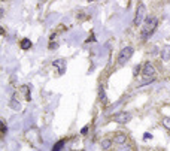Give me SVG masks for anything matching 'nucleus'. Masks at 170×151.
<instances>
[{"mask_svg":"<svg viewBox=\"0 0 170 151\" xmlns=\"http://www.w3.org/2000/svg\"><path fill=\"white\" fill-rule=\"evenodd\" d=\"M55 48H57V43H55V42L49 43V50H55Z\"/></svg>","mask_w":170,"mask_h":151,"instance_id":"obj_20","label":"nucleus"},{"mask_svg":"<svg viewBox=\"0 0 170 151\" xmlns=\"http://www.w3.org/2000/svg\"><path fill=\"white\" fill-rule=\"evenodd\" d=\"M112 120L118 124H127L128 121L131 120V114L130 112H125V111H119L117 114L112 115Z\"/></svg>","mask_w":170,"mask_h":151,"instance_id":"obj_5","label":"nucleus"},{"mask_svg":"<svg viewBox=\"0 0 170 151\" xmlns=\"http://www.w3.org/2000/svg\"><path fill=\"white\" fill-rule=\"evenodd\" d=\"M6 132H8V127L5 124V121H2V135H5Z\"/></svg>","mask_w":170,"mask_h":151,"instance_id":"obj_17","label":"nucleus"},{"mask_svg":"<svg viewBox=\"0 0 170 151\" xmlns=\"http://www.w3.org/2000/svg\"><path fill=\"white\" fill-rule=\"evenodd\" d=\"M52 66H54L55 69H57V70H58L60 75H63V73L66 72V60H63V59L54 60V61H52Z\"/></svg>","mask_w":170,"mask_h":151,"instance_id":"obj_6","label":"nucleus"},{"mask_svg":"<svg viewBox=\"0 0 170 151\" xmlns=\"http://www.w3.org/2000/svg\"><path fill=\"white\" fill-rule=\"evenodd\" d=\"M19 45H21V48H23V50H30V48H32V41H30V39H27V38H24V39H21Z\"/></svg>","mask_w":170,"mask_h":151,"instance_id":"obj_9","label":"nucleus"},{"mask_svg":"<svg viewBox=\"0 0 170 151\" xmlns=\"http://www.w3.org/2000/svg\"><path fill=\"white\" fill-rule=\"evenodd\" d=\"M21 91L24 93L26 100L30 102V99H32V94H30V87H28V85H23V87H21Z\"/></svg>","mask_w":170,"mask_h":151,"instance_id":"obj_10","label":"nucleus"},{"mask_svg":"<svg viewBox=\"0 0 170 151\" xmlns=\"http://www.w3.org/2000/svg\"><path fill=\"white\" fill-rule=\"evenodd\" d=\"M79 151H85V150H79Z\"/></svg>","mask_w":170,"mask_h":151,"instance_id":"obj_22","label":"nucleus"},{"mask_svg":"<svg viewBox=\"0 0 170 151\" xmlns=\"http://www.w3.org/2000/svg\"><path fill=\"white\" fill-rule=\"evenodd\" d=\"M146 17V6L143 3H139L136 9V15H134V20H133V25H142V21Z\"/></svg>","mask_w":170,"mask_h":151,"instance_id":"obj_4","label":"nucleus"},{"mask_svg":"<svg viewBox=\"0 0 170 151\" xmlns=\"http://www.w3.org/2000/svg\"><path fill=\"white\" fill-rule=\"evenodd\" d=\"M133 54H134V48H133V47H130V45L124 47V48L118 52V66H124L128 60L133 57Z\"/></svg>","mask_w":170,"mask_h":151,"instance_id":"obj_3","label":"nucleus"},{"mask_svg":"<svg viewBox=\"0 0 170 151\" xmlns=\"http://www.w3.org/2000/svg\"><path fill=\"white\" fill-rule=\"evenodd\" d=\"M64 145H66V141H64V139H61V141H58L57 144H54L52 151H61L63 148H64Z\"/></svg>","mask_w":170,"mask_h":151,"instance_id":"obj_11","label":"nucleus"},{"mask_svg":"<svg viewBox=\"0 0 170 151\" xmlns=\"http://www.w3.org/2000/svg\"><path fill=\"white\" fill-rule=\"evenodd\" d=\"M157 27H158V18L157 17L146 18V20H145V24L142 25V32H140L142 41H148L154 34V32L157 30Z\"/></svg>","mask_w":170,"mask_h":151,"instance_id":"obj_1","label":"nucleus"},{"mask_svg":"<svg viewBox=\"0 0 170 151\" xmlns=\"http://www.w3.org/2000/svg\"><path fill=\"white\" fill-rule=\"evenodd\" d=\"M155 67H154L152 63H149V61H146L143 66H142V85L148 84V82H152L154 79H155Z\"/></svg>","mask_w":170,"mask_h":151,"instance_id":"obj_2","label":"nucleus"},{"mask_svg":"<svg viewBox=\"0 0 170 151\" xmlns=\"http://www.w3.org/2000/svg\"><path fill=\"white\" fill-rule=\"evenodd\" d=\"M88 129H90V126H88V124H87V126H84L82 129H81V133H82V135H87V133H88Z\"/></svg>","mask_w":170,"mask_h":151,"instance_id":"obj_18","label":"nucleus"},{"mask_svg":"<svg viewBox=\"0 0 170 151\" xmlns=\"http://www.w3.org/2000/svg\"><path fill=\"white\" fill-rule=\"evenodd\" d=\"M100 99H102V100H106V96H104V90H103V88H100Z\"/></svg>","mask_w":170,"mask_h":151,"instance_id":"obj_19","label":"nucleus"},{"mask_svg":"<svg viewBox=\"0 0 170 151\" xmlns=\"http://www.w3.org/2000/svg\"><path fill=\"white\" fill-rule=\"evenodd\" d=\"M139 73H142V66H140V64H137V66L134 67V72H133V75L136 76V75H139Z\"/></svg>","mask_w":170,"mask_h":151,"instance_id":"obj_15","label":"nucleus"},{"mask_svg":"<svg viewBox=\"0 0 170 151\" xmlns=\"http://www.w3.org/2000/svg\"><path fill=\"white\" fill-rule=\"evenodd\" d=\"M161 123H163V126L166 127L167 130H170V117H163Z\"/></svg>","mask_w":170,"mask_h":151,"instance_id":"obj_14","label":"nucleus"},{"mask_svg":"<svg viewBox=\"0 0 170 151\" xmlns=\"http://www.w3.org/2000/svg\"><path fill=\"white\" fill-rule=\"evenodd\" d=\"M9 108L15 109V111H19V109H21V103L17 100V97H12V99L9 100Z\"/></svg>","mask_w":170,"mask_h":151,"instance_id":"obj_8","label":"nucleus"},{"mask_svg":"<svg viewBox=\"0 0 170 151\" xmlns=\"http://www.w3.org/2000/svg\"><path fill=\"white\" fill-rule=\"evenodd\" d=\"M151 138H152L151 133H143V139H151Z\"/></svg>","mask_w":170,"mask_h":151,"instance_id":"obj_21","label":"nucleus"},{"mask_svg":"<svg viewBox=\"0 0 170 151\" xmlns=\"http://www.w3.org/2000/svg\"><path fill=\"white\" fill-rule=\"evenodd\" d=\"M161 57L164 60H170V47H164V50L161 52Z\"/></svg>","mask_w":170,"mask_h":151,"instance_id":"obj_13","label":"nucleus"},{"mask_svg":"<svg viewBox=\"0 0 170 151\" xmlns=\"http://www.w3.org/2000/svg\"><path fill=\"white\" fill-rule=\"evenodd\" d=\"M112 144H113V141H111V139H103L102 141V150H109L112 147Z\"/></svg>","mask_w":170,"mask_h":151,"instance_id":"obj_12","label":"nucleus"},{"mask_svg":"<svg viewBox=\"0 0 170 151\" xmlns=\"http://www.w3.org/2000/svg\"><path fill=\"white\" fill-rule=\"evenodd\" d=\"M127 142V136L124 133H117L113 136V144H118V145H122V144Z\"/></svg>","mask_w":170,"mask_h":151,"instance_id":"obj_7","label":"nucleus"},{"mask_svg":"<svg viewBox=\"0 0 170 151\" xmlns=\"http://www.w3.org/2000/svg\"><path fill=\"white\" fill-rule=\"evenodd\" d=\"M118 151H130V148H128L127 144H122V145H119Z\"/></svg>","mask_w":170,"mask_h":151,"instance_id":"obj_16","label":"nucleus"}]
</instances>
